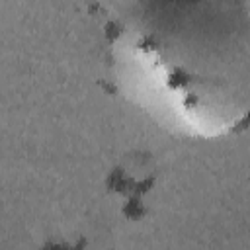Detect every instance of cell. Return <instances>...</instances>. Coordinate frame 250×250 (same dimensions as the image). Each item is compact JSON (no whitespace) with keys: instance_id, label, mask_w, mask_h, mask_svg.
<instances>
[{"instance_id":"obj_1","label":"cell","mask_w":250,"mask_h":250,"mask_svg":"<svg viewBox=\"0 0 250 250\" xmlns=\"http://www.w3.org/2000/svg\"><path fill=\"white\" fill-rule=\"evenodd\" d=\"M117 90L158 127L217 139L250 107V20L242 0H135L109 39Z\"/></svg>"}]
</instances>
